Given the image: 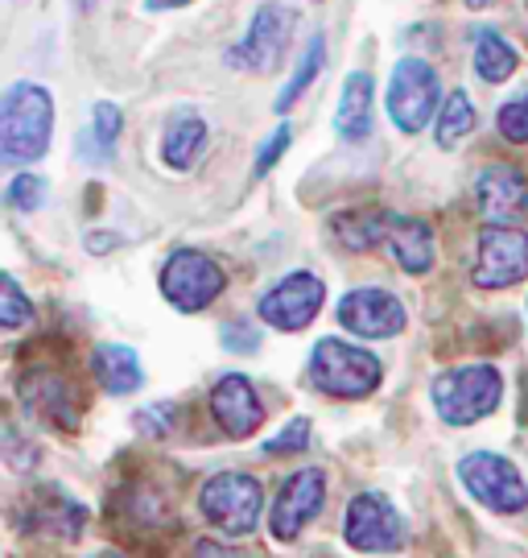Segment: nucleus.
<instances>
[{
  "instance_id": "obj_1",
  "label": "nucleus",
  "mask_w": 528,
  "mask_h": 558,
  "mask_svg": "<svg viewBox=\"0 0 528 558\" xmlns=\"http://www.w3.org/2000/svg\"><path fill=\"white\" fill-rule=\"evenodd\" d=\"M54 137V100L41 83H9L0 100V158L4 166L41 161Z\"/></svg>"
},
{
  "instance_id": "obj_2",
  "label": "nucleus",
  "mask_w": 528,
  "mask_h": 558,
  "mask_svg": "<svg viewBox=\"0 0 528 558\" xmlns=\"http://www.w3.org/2000/svg\"><path fill=\"white\" fill-rule=\"evenodd\" d=\"M430 393L433 410L446 426H475L500 410L504 377L491 364H463V368H446L442 377H433Z\"/></svg>"
},
{
  "instance_id": "obj_3",
  "label": "nucleus",
  "mask_w": 528,
  "mask_h": 558,
  "mask_svg": "<svg viewBox=\"0 0 528 558\" xmlns=\"http://www.w3.org/2000/svg\"><path fill=\"white\" fill-rule=\"evenodd\" d=\"M380 360L347 339H318L310 352V385L339 401H359L380 389Z\"/></svg>"
},
{
  "instance_id": "obj_4",
  "label": "nucleus",
  "mask_w": 528,
  "mask_h": 558,
  "mask_svg": "<svg viewBox=\"0 0 528 558\" xmlns=\"http://www.w3.org/2000/svg\"><path fill=\"white\" fill-rule=\"evenodd\" d=\"M260 505H265L260 480L248 476V472H219L198 493L202 518L216 530H223L228 538H248L253 534L260 525Z\"/></svg>"
},
{
  "instance_id": "obj_5",
  "label": "nucleus",
  "mask_w": 528,
  "mask_h": 558,
  "mask_svg": "<svg viewBox=\"0 0 528 558\" xmlns=\"http://www.w3.org/2000/svg\"><path fill=\"white\" fill-rule=\"evenodd\" d=\"M294 29H297L294 9L281 4V0H265L253 13V25H248L244 41H235L232 50H228V62L240 66V71H253V75H269L285 59V50L294 41Z\"/></svg>"
},
{
  "instance_id": "obj_6",
  "label": "nucleus",
  "mask_w": 528,
  "mask_h": 558,
  "mask_svg": "<svg viewBox=\"0 0 528 558\" xmlns=\"http://www.w3.org/2000/svg\"><path fill=\"white\" fill-rule=\"evenodd\" d=\"M389 117L401 133H421L430 129V117L442 104V83H438V71H433L426 59H401L392 66L389 80Z\"/></svg>"
},
{
  "instance_id": "obj_7",
  "label": "nucleus",
  "mask_w": 528,
  "mask_h": 558,
  "mask_svg": "<svg viewBox=\"0 0 528 558\" xmlns=\"http://www.w3.org/2000/svg\"><path fill=\"white\" fill-rule=\"evenodd\" d=\"M458 480L470 497L491 513H520L528 509V484L512 459L495 451H470L458 463Z\"/></svg>"
},
{
  "instance_id": "obj_8",
  "label": "nucleus",
  "mask_w": 528,
  "mask_h": 558,
  "mask_svg": "<svg viewBox=\"0 0 528 558\" xmlns=\"http://www.w3.org/2000/svg\"><path fill=\"white\" fill-rule=\"evenodd\" d=\"M223 286H228V274L198 248H177V253H170L165 269H161V294L182 315L207 311L223 294Z\"/></svg>"
},
{
  "instance_id": "obj_9",
  "label": "nucleus",
  "mask_w": 528,
  "mask_h": 558,
  "mask_svg": "<svg viewBox=\"0 0 528 558\" xmlns=\"http://www.w3.org/2000/svg\"><path fill=\"white\" fill-rule=\"evenodd\" d=\"M343 538L352 550H364V555H396L409 538V530L384 493H359L347 505Z\"/></svg>"
},
{
  "instance_id": "obj_10",
  "label": "nucleus",
  "mask_w": 528,
  "mask_h": 558,
  "mask_svg": "<svg viewBox=\"0 0 528 558\" xmlns=\"http://www.w3.org/2000/svg\"><path fill=\"white\" fill-rule=\"evenodd\" d=\"M528 278V232L512 223H488L479 232V257L470 281L479 290H508Z\"/></svg>"
},
{
  "instance_id": "obj_11",
  "label": "nucleus",
  "mask_w": 528,
  "mask_h": 558,
  "mask_svg": "<svg viewBox=\"0 0 528 558\" xmlns=\"http://www.w3.org/2000/svg\"><path fill=\"white\" fill-rule=\"evenodd\" d=\"M322 302H327V286L314 274H306V269H297V274H285L277 286H269L260 294L256 315H260V323L277 327V331H302L322 311Z\"/></svg>"
},
{
  "instance_id": "obj_12",
  "label": "nucleus",
  "mask_w": 528,
  "mask_h": 558,
  "mask_svg": "<svg viewBox=\"0 0 528 558\" xmlns=\"http://www.w3.org/2000/svg\"><path fill=\"white\" fill-rule=\"evenodd\" d=\"M327 500V476L318 468H302L294 476L281 484V493L273 500V513H269V530L277 542H294L322 509Z\"/></svg>"
},
{
  "instance_id": "obj_13",
  "label": "nucleus",
  "mask_w": 528,
  "mask_h": 558,
  "mask_svg": "<svg viewBox=\"0 0 528 558\" xmlns=\"http://www.w3.org/2000/svg\"><path fill=\"white\" fill-rule=\"evenodd\" d=\"M339 323L364 339H392L405 331V306L396 294L380 290V286H364L352 290L347 299L339 302Z\"/></svg>"
},
{
  "instance_id": "obj_14",
  "label": "nucleus",
  "mask_w": 528,
  "mask_h": 558,
  "mask_svg": "<svg viewBox=\"0 0 528 558\" xmlns=\"http://www.w3.org/2000/svg\"><path fill=\"white\" fill-rule=\"evenodd\" d=\"M211 414H216V422L223 426L228 439H248L265 422V401L256 398L253 380L240 377V373H228L211 389Z\"/></svg>"
},
{
  "instance_id": "obj_15",
  "label": "nucleus",
  "mask_w": 528,
  "mask_h": 558,
  "mask_svg": "<svg viewBox=\"0 0 528 558\" xmlns=\"http://www.w3.org/2000/svg\"><path fill=\"white\" fill-rule=\"evenodd\" d=\"M475 203L488 223H516L528 211V179L516 166H488L475 179Z\"/></svg>"
},
{
  "instance_id": "obj_16",
  "label": "nucleus",
  "mask_w": 528,
  "mask_h": 558,
  "mask_svg": "<svg viewBox=\"0 0 528 558\" xmlns=\"http://www.w3.org/2000/svg\"><path fill=\"white\" fill-rule=\"evenodd\" d=\"M372 100H376V83L368 71H352L343 80V96L334 108V133L343 141H364L372 133Z\"/></svg>"
},
{
  "instance_id": "obj_17",
  "label": "nucleus",
  "mask_w": 528,
  "mask_h": 558,
  "mask_svg": "<svg viewBox=\"0 0 528 558\" xmlns=\"http://www.w3.org/2000/svg\"><path fill=\"white\" fill-rule=\"evenodd\" d=\"M384 248H389V257L405 269V274H430L433 269V228L421 220H405V216H396L389 228V240H384Z\"/></svg>"
},
{
  "instance_id": "obj_18",
  "label": "nucleus",
  "mask_w": 528,
  "mask_h": 558,
  "mask_svg": "<svg viewBox=\"0 0 528 558\" xmlns=\"http://www.w3.org/2000/svg\"><path fill=\"white\" fill-rule=\"evenodd\" d=\"M91 368H96V380L103 385V393H112V398L137 393L140 385H145L137 352L124 348V343H99L96 356H91Z\"/></svg>"
},
{
  "instance_id": "obj_19",
  "label": "nucleus",
  "mask_w": 528,
  "mask_h": 558,
  "mask_svg": "<svg viewBox=\"0 0 528 558\" xmlns=\"http://www.w3.org/2000/svg\"><path fill=\"white\" fill-rule=\"evenodd\" d=\"M25 401H29V410H34L38 418L54 422L59 430H75L78 426V401L62 377H50V373L34 377L25 385Z\"/></svg>"
},
{
  "instance_id": "obj_20",
  "label": "nucleus",
  "mask_w": 528,
  "mask_h": 558,
  "mask_svg": "<svg viewBox=\"0 0 528 558\" xmlns=\"http://www.w3.org/2000/svg\"><path fill=\"white\" fill-rule=\"evenodd\" d=\"M202 149H207V120L195 117V112H177V117L165 124L161 161H165L170 170H191Z\"/></svg>"
},
{
  "instance_id": "obj_21",
  "label": "nucleus",
  "mask_w": 528,
  "mask_h": 558,
  "mask_svg": "<svg viewBox=\"0 0 528 558\" xmlns=\"http://www.w3.org/2000/svg\"><path fill=\"white\" fill-rule=\"evenodd\" d=\"M120 129H124V112H120L112 100H99L96 108H91V120H87L83 137H78L83 161H91V166L112 161V154H116V145H120Z\"/></svg>"
},
{
  "instance_id": "obj_22",
  "label": "nucleus",
  "mask_w": 528,
  "mask_h": 558,
  "mask_svg": "<svg viewBox=\"0 0 528 558\" xmlns=\"http://www.w3.org/2000/svg\"><path fill=\"white\" fill-rule=\"evenodd\" d=\"M392 220L396 216H389V211H347V216H334V236L352 253H372L376 244L389 240Z\"/></svg>"
},
{
  "instance_id": "obj_23",
  "label": "nucleus",
  "mask_w": 528,
  "mask_h": 558,
  "mask_svg": "<svg viewBox=\"0 0 528 558\" xmlns=\"http://www.w3.org/2000/svg\"><path fill=\"white\" fill-rule=\"evenodd\" d=\"M516 66H520V54H516V46L504 34H495V29L475 34V71H479V80L495 87V83L512 80Z\"/></svg>"
},
{
  "instance_id": "obj_24",
  "label": "nucleus",
  "mask_w": 528,
  "mask_h": 558,
  "mask_svg": "<svg viewBox=\"0 0 528 558\" xmlns=\"http://www.w3.org/2000/svg\"><path fill=\"white\" fill-rule=\"evenodd\" d=\"M322 62H327V38H322V34H314L310 46H306V54L297 59L290 83H285V87H281V96H277V112H290V108L310 92V83L322 75Z\"/></svg>"
},
{
  "instance_id": "obj_25",
  "label": "nucleus",
  "mask_w": 528,
  "mask_h": 558,
  "mask_svg": "<svg viewBox=\"0 0 528 558\" xmlns=\"http://www.w3.org/2000/svg\"><path fill=\"white\" fill-rule=\"evenodd\" d=\"M470 129H475V104H470V96L458 87V92H451L446 96V104H442V112H438V145L442 149H458L463 141L470 137Z\"/></svg>"
},
{
  "instance_id": "obj_26",
  "label": "nucleus",
  "mask_w": 528,
  "mask_h": 558,
  "mask_svg": "<svg viewBox=\"0 0 528 558\" xmlns=\"http://www.w3.org/2000/svg\"><path fill=\"white\" fill-rule=\"evenodd\" d=\"M0 327L4 331H21V327H29L34 323V302L21 294V286L13 274H4V281H0Z\"/></svg>"
},
{
  "instance_id": "obj_27",
  "label": "nucleus",
  "mask_w": 528,
  "mask_h": 558,
  "mask_svg": "<svg viewBox=\"0 0 528 558\" xmlns=\"http://www.w3.org/2000/svg\"><path fill=\"white\" fill-rule=\"evenodd\" d=\"M495 124H500V133H504L512 145H528V92H520L516 100L504 104Z\"/></svg>"
},
{
  "instance_id": "obj_28",
  "label": "nucleus",
  "mask_w": 528,
  "mask_h": 558,
  "mask_svg": "<svg viewBox=\"0 0 528 558\" xmlns=\"http://www.w3.org/2000/svg\"><path fill=\"white\" fill-rule=\"evenodd\" d=\"M9 207H17V211L46 207V179L41 174H17V179L9 182Z\"/></svg>"
},
{
  "instance_id": "obj_29",
  "label": "nucleus",
  "mask_w": 528,
  "mask_h": 558,
  "mask_svg": "<svg viewBox=\"0 0 528 558\" xmlns=\"http://www.w3.org/2000/svg\"><path fill=\"white\" fill-rule=\"evenodd\" d=\"M306 447H310V422L294 418L281 435H273V439L265 442L260 451H265V456H285V451H306Z\"/></svg>"
},
{
  "instance_id": "obj_30",
  "label": "nucleus",
  "mask_w": 528,
  "mask_h": 558,
  "mask_svg": "<svg viewBox=\"0 0 528 558\" xmlns=\"http://www.w3.org/2000/svg\"><path fill=\"white\" fill-rule=\"evenodd\" d=\"M290 141H294V129L290 124H277L273 137L260 145V154H256V179H265V174H273V166L281 161V154L290 149Z\"/></svg>"
},
{
  "instance_id": "obj_31",
  "label": "nucleus",
  "mask_w": 528,
  "mask_h": 558,
  "mask_svg": "<svg viewBox=\"0 0 528 558\" xmlns=\"http://www.w3.org/2000/svg\"><path fill=\"white\" fill-rule=\"evenodd\" d=\"M170 422H174V405H149V410H140L137 414V426L145 430V435H165Z\"/></svg>"
},
{
  "instance_id": "obj_32",
  "label": "nucleus",
  "mask_w": 528,
  "mask_h": 558,
  "mask_svg": "<svg viewBox=\"0 0 528 558\" xmlns=\"http://www.w3.org/2000/svg\"><path fill=\"white\" fill-rule=\"evenodd\" d=\"M256 343H260V331H256V327H248V323H228L223 348H232V352H253Z\"/></svg>"
},
{
  "instance_id": "obj_33",
  "label": "nucleus",
  "mask_w": 528,
  "mask_h": 558,
  "mask_svg": "<svg viewBox=\"0 0 528 558\" xmlns=\"http://www.w3.org/2000/svg\"><path fill=\"white\" fill-rule=\"evenodd\" d=\"M195 558H244L235 546H223V542H198Z\"/></svg>"
},
{
  "instance_id": "obj_34",
  "label": "nucleus",
  "mask_w": 528,
  "mask_h": 558,
  "mask_svg": "<svg viewBox=\"0 0 528 558\" xmlns=\"http://www.w3.org/2000/svg\"><path fill=\"white\" fill-rule=\"evenodd\" d=\"M186 4H191V0H149L154 13H161V9H186Z\"/></svg>"
},
{
  "instance_id": "obj_35",
  "label": "nucleus",
  "mask_w": 528,
  "mask_h": 558,
  "mask_svg": "<svg viewBox=\"0 0 528 558\" xmlns=\"http://www.w3.org/2000/svg\"><path fill=\"white\" fill-rule=\"evenodd\" d=\"M491 4H500V0H467V9H491Z\"/></svg>"
},
{
  "instance_id": "obj_36",
  "label": "nucleus",
  "mask_w": 528,
  "mask_h": 558,
  "mask_svg": "<svg viewBox=\"0 0 528 558\" xmlns=\"http://www.w3.org/2000/svg\"><path fill=\"white\" fill-rule=\"evenodd\" d=\"M91 558H124V555H116V550H99V555H91Z\"/></svg>"
},
{
  "instance_id": "obj_37",
  "label": "nucleus",
  "mask_w": 528,
  "mask_h": 558,
  "mask_svg": "<svg viewBox=\"0 0 528 558\" xmlns=\"http://www.w3.org/2000/svg\"><path fill=\"white\" fill-rule=\"evenodd\" d=\"M87 4H91V0H78V9H87Z\"/></svg>"
},
{
  "instance_id": "obj_38",
  "label": "nucleus",
  "mask_w": 528,
  "mask_h": 558,
  "mask_svg": "<svg viewBox=\"0 0 528 558\" xmlns=\"http://www.w3.org/2000/svg\"><path fill=\"white\" fill-rule=\"evenodd\" d=\"M525 4H528V0H525Z\"/></svg>"
}]
</instances>
